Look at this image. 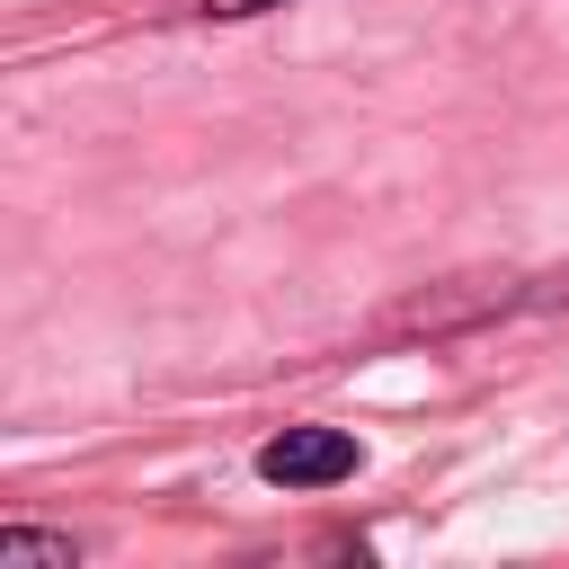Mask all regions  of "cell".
<instances>
[{
    "label": "cell",
    "instance_id": "6da1fadb",
    "mask_svg": "<svg viewBox=\"0 0 569 569\" xmlns=\"http://www.w3.org/2000/svg\"><path fill=\"white\" fill-rule=\"evenodd\" d=\"M356 462H365V445H356L347 427H284V436L258 445V471H267L276 489H329V480H347Z\"/></svg>",
    "mask_w": 569,
    "mask_h": 569
},
{
    "label": "cell",
    "instance_id": "7a4b0ae2",
    "mask_svg": "<svg viewBox=\"0 0 569 569\" xmlns=\"http://www.w3.org/2000/svg\"><path fill=\"white\" fill-rule=\"evenodd\" d=\"M0 569H80V542H71V533L9 525V533H0Z\"/></svg>",
    "mask_w": 569,
    "mask_h": 569
},
{
    "label": "cell",
    "instance_id": "3957f363",
    "mask_svg": "<svg viewBox=\"0 0 569 569\" xmlns=\"http://www.w3.org/2000/svg\"><path fill=\"white\" fill-rule=\"evenodd\" d=\"M213 18H249V9H284V0H204Z\"/></svg>",
    "mask_w": 569,
    "mask_h": 569
}]
</instances>
